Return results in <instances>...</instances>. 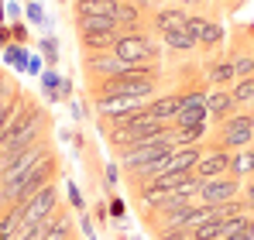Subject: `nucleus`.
Listing matches in <instances>:
<instances>
[{
	"mask_svg": "<svg viewBox=\"0 0 254 240\" xmlns=\"http://www.w3.org/2000/svg\"><path fill=\"white\" fill-rule=\"evenodd\" d=\"M38 127H42V114L38 110H28V117L17 114L14 123H10V130L0 137V155H17V151L31 148L35 137H38Z\"/></svg>",
	"mask_w": 254,
	"mask_h": 240,
	"instance_id": "nucleus-1",
	"label": "nucleus"
},
{
	"mask_svg": "<svg viewBox=\"0 0 254 240\" xmlns=\"http://www.w3.org/2000/svg\"><path fill=\"white\" fill-rule=\"evenodd\" d=\"M55 172V161L52 158H45L31 175H24V179H17V182H10V185H3L0 189V199L3 202H28L42 185H48V175Z\"/></svg>",
	"mask_w": 254,
	"mask_h": 240,
	"instance_id": "nucleus-2",
	"label": "nucleus"
},
{
	"mask_svg": "<svg viewBox=\"0 0 254 240\" xmlns=\"http://www.w3.org/2000/svg\"><path fill=\"white\" fill-rule=\"evenodd\" d=\"M114 55L124 59L127 65H144V62H151L158 55V48H155V41L148 38V35L124 31V35H117V41H114Z\"/></svg>",
	"mask_w": 254,
	"mask_h": 240,
	"instance_id": "nucleus-3",
	"label": "nucleus"
},
{
	"mask_svg": "<svg viewBox=\"0 0 254 240\" xmlns=\"http://www.w3.org/2000/svg\"><path fill=\"white\" fill-rule=\"evenodd\" d=\"M55 185H42L31 199L24 202V223L21 227H35V223H45V220H52V213H55Z\"/></svg>",
	"mask_w": 254,
	"mask_h": 240,
	"instance_id": "nucleus-4",
	"label": "nucleus"
},
{
	"mask_svg": "<svg viewBox=\"0 0 254 240\" xmlns=\"http://www.w3.org/2000/svg\"><path fill=\"white\" fill-rule=\"evenodd\" d=\"M251 137H254V117L241 114V117H230L227 127H223V148H251Z\"/></svg>",
	"mask_w": 254,
	"mask_h": 240,
	"instance_id": "nucleus-5",
	"label": "nucleus"
},
{
	"mask_svg": "<svg viewBox=\"0 0 254 240\" xmlns=\"http://www.w3.org/2000/svg\"><path fill=\"white\" fill-rule=\"evenodd\" d=\"M210 120V110H206V96L203 93H189L182 96V107L175 114V127H192V123H206Z\"/></svg>",
	"mask_w": 254,
	"mask_h": 240,
	"instance_id": "nucleus-6",
	"label": "nucleus"
},
{
	"mask_svg": "<svg viewBox=\"0 0 254 240\" xmlns=\"http://www.w3.org/2000/svg\"><path fill=\"white\" fill-rule=\"evenodd\" d=\"M241 192V182L237 179H206L199 185V196H203V206H220V202H230Z\"/></svg>",
	"mask_w": 254,
	"mask_h": 240,
	"instance_id": "nucleus-7",
	"label": "nucleus"
},
{
	"mask_svg": "<svg viewBox=\"0 0 254 240\" xmlns=\"http://www.w3.org/2000/svg\"><path fill=\"white\" fill-rule=\"evenodd\" d=\"M141 103H144V96H100V100H96V110H100L103 117L117 120V117L134 114V110H144Z\"/></svg>",
	"mask_w": 254,
	"mask_h": 240,
	"instance_id": "nucleus-8",
	"label": "nucleus"
},
{
	"mask_svg": "<svg viewBox=\"0 0 254 240\" xmlns=\"http://www.w3.org/2000/svg\"><path fill=\"white\" fill-rule=\"evenodd\" d=\"M86 65H89V72H96V76H107V79H114V76H124L127 69H130L124 59H117L114 52H89Z\"/></svg>",
	"mask_w": 254,
	"mask_h": 240,
	"instance_id": "nucleus-9",
	"label": "nucleus"
},
{
	"mask_svg": "<svg viewBox=\"0 0 254 240\" xmlns=\"http://www.w3.org/2000/svg\"><path fill=\"white\" fill-rule=\"evenodd\" d=\"M196 165H199V148H196V144H192V148H175V155L162 165L158 175H192Z\"/></svg>",
	"mask_w": 254,
	"mask_h": 240,
	"instance_id": "nucleus-10",
	"label": "nucleus"
},
{
	"mask_svg": "<svg viewBox=\"0 0 254 240\" xmlns=\"http://www.w3.org/2000/svg\"><path fill=\"white\" fill-rule=\"evenodd\" d=\"M227 168H230V151L220 148V151H213V155H206V158H199V165H196L192 175H199V179L206 182V179H220Z\"/></svg>",
	"mask_w": 254,
	"mask_h": 240,
	"instance_id": "nucleus-11",
	"label": "nucleus"
},
{
	"mask_svg": "<svg viewBox=\"0 0 254 240\" xmlns=\"http://www.w3.org/2000/svg\"><path fill=\"white\" fill-rule=\"evenodd\" d=\"M121 0H76V17H114Z\"/></svg>",
	"mask_w": 254,
	"mask_h": 240,
	"instance_id": "nucleus-12",
	"label": "nucleus"
},
{
	"mask_svg": "<svg viewBox=\"0 0 254 240\" xmlns=\"http://www.w3.org/2000/svg\"><path fill=\"white\" fill-rule=\"evenodd\" d=\"M21 223H24V202H14L10 213L0 220V240H14V234H21Z\"/></svg>",
	"mask_w": 254,
	"mask_h": 240,
	"instance_id": "nucleus-13",
	"label": "nucleus"
},
{
	"mask_svg": "<svg viewBox=\"0 0 254 240\" xmlns=\"http://www.w3.org/2000/svg\"><path fill=\"white\" fill-rule=\"evenodd\" d=\"M155 24H158L162 31H186L189 14H186V10H158V14H155Z\"/></svg>",
	"mask_w": 254,
	"mask_h": 240,
	"instance_id": "nucleus-14",
	"label": "nucleus"
},
{
	"mask_svg": "<svg viewBox=\"0 0 254 240\" xmlns=\"http://www.w3.org/2000/svg\"><path fill=\"white\" fill-rule=\"evenodd\" d=\"M179 107H182V96H162V100H155V103H151L148 110H151L155 117H158L162 123H165V120H175Z\"/></svg>",
	"mask_w": 254,
	"mask_h": 240,
	"instance_id": "nucleus-15",
	"label": "nucleus"
},
{
	"mask_svg": "<svg viewBox=\"0 0 254 240\" xmlns=\"http://www.w3.org/2000/svg\"><path fill=\"white\" fill-rule=\"evenodd\" d=\"M114 41H117V31H89V35H83V45L89 52H114Z\"/></svg>",
	"mask_w": 254,
	"mask_h": 240,
	"instance_id": "nucleus-16",
	"label": "nucleus"
},
{
	"mask_svg": "<svg viewBox=\"0 0 254 240\" xmlns=\"http://www.w3.org/2000/svg\"><path fill=\"white\" fill-rule=\"evenodd\" d=\"M230 172L234 175H251L254 172V148H241L230 155Z\"/></svg>",
	"mask_w": 254,
	"mask_h": 240,
	"instance_id": "nucleus-17",
	"label": "nucleus"
},
{
	"mask_svg": "<svg viewBox=\"0 0 254 240\" xmlns=\"http://www.w3.org/2000/svg\"><path fill=\"white\" fill-rule=\"evenodd\" d=\"M230 107H234V96H230V93H206V110H210V117L220 120Z\"/></svg>",
	"mask_w": 254,
	"mask_h": 240,
	"instance_id": "nucleus-18",
	"label": "nucleus"
},
{
	"mask_svg": "<svg viewBox=\"0 0 254 240\" xmlns=\"http://www.w3.org/2000/svg\"><path fill=\"white\" fill-rule=\"evenodd\" d=\"M206 123H192V127H175V144L179 148H192L199 137H203Z\"/></svg>",
	"mask_w": 254,
	"mask_h": 240,
	"instance_id": "nucleus-19",
	"label": "nucleus"
},
{
	"mask_svg": "<svg viewBox=\"0 0 254 240\" xmlns=\"http://www.w3.org/2000/svg\"><path fill=\"white\" fill-rule=\"evenodd\" d=\"M28 52H24V45H17V41H10L7 48H3V62L7 65H14V69H28Z\"/></svg>",
	"mask_w": 254,
	"mask_h": 240,
	"instance_id": "nucleus-20",
	"label": "nucleus"
},
{
	"mask_svg": "<svg viewBox=\"0 0 254 240\" xmlns=\"http://www.w3.org/2000/svg\"><path fill=\"white\" fill-rule=\"evenodd\" d=\"M114 24H117V31H121V28H127V31H134V24H137V7H134V3H117Z\"/></svg>",
	"mask_w": 254,
	"mask_h": 240,
	"instance_id": "nucleus-21",
	"label": "nucleus"
},
{
	"mask_svg": "<svg viewBox=\"0 0 254 240\" xmlns=\"http://www.w3.org/2000/svg\"><path fill=\"white\" fill-rule=\"evenodd\" d=\"M79 21V31L89 35V31H117L114 17H76Z\"/></svg>",
	"mask_w": 254,
	"mask_h": 240,
	"instance_id": "nucleus-22",
	"label": "nucleus"
},
{
	"mask_svg": "<svg viewBox=\"0 0 254 240\" xmlns=\"http://www.w3.org/2000/svg\"><path fill=\"white\" fill-rule=\"evenodd\" d=\"M17 114H21V103H17V100H3V103H0V137L10 130V123H14Z\"/></svg>",
	"mask_w": 254,
	"mask_h": 240,
	"instance_id": "nucleus-23",
	"label": "nucleus"
},
{
	"mask_svg": "<svg viewBox=\"0 0 254 240\" xmlns=\"http://www.w3.org/2000/svg\"><path fill=\"white\" fill-rule=\"evenodd\" d=\"M165 45L175 48V52H189V48L196 45V38H192L189 31H165Z\"/></svg>",
	"mask_w": 254,
	"mask_h": 240,
	"instance_id": "nucleus-24",
	"label": "nucleus"
},
{
	"mask_svg": "<svg viewBox=\"0 0 254 240\" xmlns=\"http://www.w3.org/2000/svg\"><path fill=\"white\" fill-rule=\"evenodd\" d=\"M42 59H45V65H59V38L55 35L42 38Z\"/></svg>",
	"mask_w": 254,
	"mask_h": 240,
	"instance_id": "nucleus-25",
	"label": "nucleus"
},
{
	"mask_svg": "<svg viewBox=\"0 0 254 240\" xmlns=\"http://www.w3.org/2000/svg\"><path fill=\"white\" fill-rule=\"evenodd\" d=\"M59 86H62V76H59L55 69H45V72H42V89L52 96V103L59 100Z\"/></svg>",
	"mask_w": 254,
	"mask_h": 240,
	"instance_id": "nucleus-26",
	"label": "nucleus"
},
{
	"mask_svg": "<svg viewBox=\"0 0 254 240\" xmlns=\"http://www.w3.org/2000/svg\"><path fill=\"white\" fill-rule=\"evenodd\" d=\"M48 230H52V220H45V223H35V227H21L17 240H45V237H48Z\"/></svg>",
	"mask_w": 254,
	"mask_h": 240,
	"instance_id": "nucleus-27",
	"label": "nucleus"
},
{
	"mask_svg": "<svg viewBox=\"0 0 254 240\" xmlns=\"http://www.w3.org/2000/svg\"><path fill=\"white\" fill-rule=\"evenodd\" d=\"M220 237H223L220 220H206V223H199V227H196V240H220Z\"/></svg>",
	"mask_w": 254,
	"mask_h": 240,
	"instance_id": "nucleus-28",
	"label": "nucleus"
},
{
	"mask_svg": "<svg viewBox=\"0 0 254 240\" xmlns=\"http://www.w3.org/2000/svg\"><path fill=\"white\" fill-rule=\"evenodd\" d=\"M69 230H72V223H69L65 216H55V220H52V230H48L45 240H69Z\"/></svg>",
	"mask_w": 254,
	"mask_h": 240,
	"instance_id": "nucleus-29",
	"label": "nucleus"
},
{
	"mask_svg": "<svg viewBox=\"0 0 254 240\" xmlns=\"http://www.w3.org/2000/svg\"><path fill=\"white\" fill-rule=\"evenodd\" d=\"M230 96H234V103H248V100H254V79H251V76L241 79V82H237V89H234Z\"/></svg>",
	"mask_w": 254,
	"mask_h": 240,
	"instance_id": "nucleus-30",
	"label": "nucleus"
},
{
	"mask_svg": "<svg viewBox=\"0 0 254 240\" xmlns=\"http://www.w3.org/2000/svg\"><path fill=\"white\" fill-rule=\"evenodd\" d=\"M206 72H210V79H213V82H227V79H234V62H220V65H210Z\"/></svg>",
	"mask_w": 254,
	"mask_h": 240,
	"instance_id": "nucleus-31",
	"label": "nucleus"
},
{
	"mask_svg": "<svg viewBox=\"0 0 254 240\" xmlns=\"http://www.w3.org/2000/svg\"><path fill=\"white\" fill-rule=\"evenodd\" d=\"M251 72H254V59L251 55H241V59L234 62V76H237V79H248Z\"/></svg>",
	"mask_w": 254,
	"mask_h": 240,
	"instance_id": "nucleus-32",
	"label": "nucleus"
},
{
	"mask_svg": "<svg viewBox=\"0 0 254 240\" xmlns=\"http://www.w3.org/2000/svg\"><path fill=\"white\" fill-rule=\"evenodd\" d=\"M162 240H196V230L192 227H172L162 234Z\"/></svg>",
	"mask_w": 254,
	"mask_h": 240,
	"instance_id": "nucleus-33",
	"label": "nucleus"
},
{
	"mask_svg": "<svg viewBox=\"0 0 254 240\" xmlns=\"http://www.w3.org/2000/svg\"><path fill=\"white\" fill-rule=\"evenodd\" d=\"M24 10H28V21H35V24H42V28H45V21H48V14H45V7L38 3V0H35V3H28Z\"/></svg>",
	"mask_w": 254,
	"mask_h": 240,
	"instance_id": "nucleus-34",
	"label": "nucleus"
},
{
	"mask_svg": "<svg viewBox=\"0 0 254 240\" xmlns=\"http://www.w3.org/2000/svg\"><path fill=\"white\" fill-rule=\"evenodd\" d=\"M65 192H69V206H72V209H79V213H83V209H86V199H83V192H79V189H76V185H72V182H69V185H65Z\"/></svg>",
	"mask_w": 254,
	"mask_h": 240,
	"instance_id": "nucleus-35",
	"label": "nucleus"
},
{
	"mask_svg": "<svg viewBox=\"0 0 254 240\" xmlns=\"http://www.w3.org/2000/svg\"><path fill=\"white\" fill-rule=\"evenodd\" d=\"M186 31H189L192 38L199 41L203 35H206V21H203V17H189V24H186Z\"/></svg>",
	"mask_w": 254,
	"mask_h": 240,
	"instance_id": "nucleus-36",
	"label": "nucleus"
},
{
	"mask_svg": "<svg viewBox=\"0 0 254 240\" xmlns=\"http://www.w3.org/2000/svg\"><path fill=\"white\" fill-rule=\"evenodd\" d=\"M223 38V31H220V24H206V35H203V45H216V41Z\"/></svg>",
	"mask_w": 254,
	"mask_h": 240,
	"instance_id": "nucleus-37",
	"label": "nucleus"
},
{
	"mask_svg": "<svg viewBox=\"0 0 254 240\" xmlns=\"http://www.w3.org/2000/svg\"><path fill=\"white\" fill-rule=\"evenodd\" d=\"M28 72H31V76H42L45 72V59L42 55H31V59H28Z\"/></svg>",
	"mask_w": 254,
	"mask_h": 240,
	"instance_id": "nucleus-38",
	"label": "nucleus"
},
{
	"mask_svg": "<svg viewBox=\"0 0 254 240\" xmlns=\"http://www.w3.org/2000/svg\"><path fill=\"white\" fill-rule=\"evenodd\" d=\"M10 38L17 41V45H24V38H28V24H14V28H10Z\"/></svg>",
	"mask_w": 254,
	"mask_h": 240,
	"instance_id": "nucleus-39",
	"label": "nucleus"
},
{
	"mask_svg": "<svg viewBox=\"0 0 254 240\" xmlns=\"http://www.w3.org/2000/svg\"><path fill=\"white\" fill-rule=\"evenodd\" d=\"M10 41H14V38H10V28H3V24H0V52H3Z\"/></svg>",
	"mask_w": 254,
	"mask_h": 240,
	"instance_id": "nucleus-40",
	"label": "nucleus"
},
{
	"mask_svg": "<svg viewBox=\"0 0 254 240\" xmlns=\"http://www.w3.org/2000/svg\"><path fill=\"white\" fill-rule=\"evenodd\" d=\"M3 10H7V17H14V21H17V17H21V10H24V7H21V3H7V7H3Z\"/></svg>",
	"mask_w": 254,
	"mask_h": 240,
	"instance_id": "nucleus-41",
	"label": "nucleus"
},
{
	"mask_svg": "<svg viewBox=\"0 0 254 240\" xmlns=\"http://www.w3.org/2000/svg\"><path fill=\"white\" fill-rule=\"evenodd\" d=\"M83 234H86V240L96 237V230H93V220H89V216H83Z\"/></svg>",
	"mask_w": 254,
	"mask_h": 240,
	"instance_id": "nucleus-42",
	"label": "nucleus"
},
{
	"mask_svg": "<svg viewBox=\"0 0 254 240\" xmlns=\"http://www.w3.org/2000/svg\"><path fill=\"white\" fill-rule=\"evenodd\" d=\"M110 213L114 216H124V199H110Z\"/></svg>",
	"mask_w": 254,
	"mask_h": 240,
	"instance_id": "nucleus-43",
	"label": "nucleus"
},
{
	"mask_svg": "<svg viewBox=\"0 0 254 240\" xmlns=\"http://www.w3.org/2000/svg\"><path fill=\"white\" fill-rule=\"evenodd\" d=\"M69 110H72V117H76V120H83V114H86V110H83V103H76V100L69 103Z\"/></svg>",
	"mask_w": 254,
	"mask_h": 240,
	"instance_id": "nucleus-44",
	"label": "nucleus"
},
{
	"mask_svg": "<svg viewBox=\"0 0 254 240\" xmlns=\"http://www.w3.org/2000/svg\"><path fill=\"white\" fill-rule=\"evenodd\" d=\"M223 240H251V234H248V230H241V234H230V237H223Z\"/></svg>",
	"mask_w": 254,
	"mask_h": 240,
	"instance_id": "nucleus-45",
	"label": "nucleus"
},
{
	"mask_svg": "<svg viewBox=\"0 0 254 240\" xmlns=\"http://www.w3.org/2000/svg\"><path fill=\"white\" fill-rule=\"evenodd\" d=\"M7 89H10V86H7V79H3V76H0V103H3V96H7Z\"/></svg>",
	"mask_w": 254,
	"mask_h": 240,
	"instance_id": "nucleus-46",
	"label": "nucleus"
},
{
	"mask_svg": "<svg viewBox=\"0 0 254 240\" xmlns=\"http://www.w3.org/2000/svg\"><path fill=\"white\" fill-rule=\"evenodd\" d=\"M248 206H254V182L248 185Z\"/></svg>",
	"mask_w": 254,
	"mask_h": 240,
	"instance_id": "nucleus-47",
	"label": "nucleus"
},
{
	"mask_svg": "<svg viewBox=\"0 0 254 240\" xmlns=\"http://www.w3.org/2000/svg\"><path fill=\"white\" fill-rule=\"evenodd\" d=\"M137 3H155V7H162L165 0H137Z\"/></svg>",
	"mask_w": 254,
	"mask_h": 240,
	"instance_id": "nucleus-48",
	"label": "nucleus"
},
{
	"mask_svg": "<svg viewBox=\"0 0 254 240\" xmlns=\"http://www.w3.org/2000/svg\"><path fill=\"white\" fill-rule=\"evenodd\" d=\"M248 234H251V240H254V220H251V223H248Z\"/></svg>",
	"mask_w": 254,
	"mask_h": 240,
	"instance_id": "nucleus-49",
	"label": "nucleus"
},
{
	"mask_svg": "<svg viewBox=\"0 0 254 240\" xmlns=\"http://www.w3.org/2000/svg\"><path fill=\"white\" fill-rule=\"evenodd\" d=\"M182 3H186V7H196V3H199V0H182Z\"/></svg>",
	"mask_w": 254,
	"mask_h": 240,
	"instance_id": "nucleus-50",
	"label": "nucleus"
},
{
	"mask_svg": "<svg viewBox=\"0 0 254 240\" xmlns=\"http://www.w3.org/2000/svg\"><path fill=\"white\" fill-rule=\"evenodd\" d=\"M0 10H3V3H0Z\"/></svg>",
	"mask_w": 254,
	"mask_h": 240,
	"instance_id": "nucleus-51",
	"label": "nucleus"
},
{
	"mask_svg": "<svg viewBox=\"0 0 254 240\" xmlns=\"http://www.w3.org/2000/svg\"><path fill=\"white\" fill-rule=\"evenodd\" d=\"M0 189H3V182H0Z\"/></svg>",
	"mask_w": 254,
	"mask_h": 240,
	"instance_id": "nucleus-52",
	"label": "nucleus"
}]
</instances>
